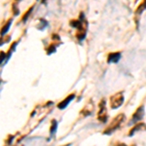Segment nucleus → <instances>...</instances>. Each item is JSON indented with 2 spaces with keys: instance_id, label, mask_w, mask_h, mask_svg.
Masks as SVG:
<instances>
[{
  "instance_id": "nucleus-11",
  "label": "nucleus",
  "mask_w": 146,
  "mask_h": 146,
  "mask_svg": "<svg viewBox=\"0 0 146 146\" xmlns=\"http://www.w3.org/2000/svg\"><path fill=\"white\" fill-rule=\"evenodd\" d=\"M145 9H146V1L142 2V3H141L139 6H138V8L136 9V12H135V13H136L137 15H139V14H141V13H142V12H143Z\"/></svg>"
},
{
  "instance_id": "nucleus-10",
  "label": "nucleus",
  "mask_w": 146,
  "mask_h": 146,
  "mask_svg": "<svg viewBox=\"0 0 146 146\" xmlns=\"http://www.w3.org/2000/svg\"><path fill=\"white\" fill-rule=\"evenodd\" d=\"M12 21H13V20H12V19H10V20L7 21V23L5 24V27L2 28V32H1V34H2V35H4V34H6V33H7V31H8V30H9V28H10V26H11Z\"/></svg>"
},
{
  "instance_id": "nucleus-14",
  "label": "nucleus",
  "mask_w": 146,
  "mask_h": 146,
  "mask_svg": "<svg viewBox=\"0 0 146 146\" xmlns=\"http://www.w3.org/2000/svg\"><path fill=\"white\" fill-rule=\"evenodd\" d=\"M1 55H2V57H1V63H3V60L6 58V56H7V54H5V53H1Z\"/></svg>"
},
{
  "instance_id": "nucleus-16",
  "label": "nucleus",
  "mask_w": 146,
  "mask_h": 146,
  "mask_svg": "<svg viewBox=\"0 0 146 146\" xmlns=\"http://www.w3.org/2000/svg\"><path fill=\"white\" fill-rule=\"evenodd\" d=\"M133 146H135V145H133Z\"/></svg>"
},
{
  "instance_id": "nucleus-15",
  "label": "nucleus",
  "mask_w": 146,
  "mask_h": 146,
  "mask_svg": "<svg viewBox=\"0 0 146 146\" xmlns=\"http://www.w3.org/2000/svg\"><path fill=\"white\" fill-rule=\"evenodd\" d=\"M114 146H127V145L124 144V143H117V144H115Z\"/></svg>"
},
{
  "instance_id": "nucleus-3",
  "label": "nucleus",
  "mask_w": 146,
  "mask_h": 146,
  "mask_svg": "<svg viewBox=\"0 0 146 146\" xmlns=\"http://www.w3.org/2000/svg\"><path fill=\"white\" fill-rule=\"evenodd\" d=\"M106 102L104 100H101V102L100 103V111H99V114H97V119H99L100 122L104 123L107 120V113H106Z\"/></svg>"
},
{
  "instance_id": "nucleus-13",
  "label": "nucleus",
  "mask_w": 146,
  "mask_h": 146,
  "mask_svg": "<svg viewBox=\"0 0 146 146\" xmlns=\"http://www.w3.org/2000/svg\"><path fill=\"white\" fill-rule=\"evenodd\" d=\"M31 11H32V8H30V9H29V11H28V13H27L26 15H24V17L22 18V21H26V20H27V19L28 18V16H29V14L31 13Z\"/></svg>"
},
{
  "instance_id": "nucleus-9",
  "label": "nucleus",
  "mask_w": 146,
  "mask_h": 146,
  "mask_svg": "<svg viewBox=\"0 0 146 146\" xmlns=\"http://www.w3.org/2000/svg\"><path fill=\"white\" fill-rule=\"evenodd\" d=\"M89 106H88V104L86 105V107L82 110V112H81V114L84 116V117H87V116H89V115H91L92 114V112H93V105H92L90 108H88Z\"/></svg>"
},
{
  "instance_id": "nucleus-5",
  "label": "nucleus",
  "mask_w": 146,
  "mask_h": 146,
  "mask_svg": "<svg viewBox=\"0 0 146 146\" xmlns=\"http://www.w3.org/2000/svg\"><path fill=\"white\" fill-rule=\"evenodd\" d=\"M74 97H75V94H74V93H71L69 96H67V97H66L65 100H63L61 102H60V103H59L58 108H59V109H60V110L64 109V108L69 104V102H70L72 100H74Z\"/></svg>"
},
{
  "instance_id": "nucleus-2",
  "label": "nucleus",
  "mask_w": 146,
  "mask_h": 146,
  "mask_svg": "<svg viewBox=\"0 0 146 146\" xmlns=\"http://www.w3.org/2000/svg\"><path fill=\"white\" fill-rule=\"evenodd\" d=\"M110 102H111V108L112 109H116L118 107H120L124 102V96L122 93H116L113 96L110 97Z\"/></svg>"
},
{
  "instance_id": "nucleus-8",
  "label": "nucleus",
  "mask_w": 146,
  "mask_h": 146,
  "mask_svg": "<svg viewBox=\"0 0 146 146\" xmlns=\"http://www.w3.org/2000/svg\"><path fill=\"white\" fill-rule=\"evenodd\" d=\"M57 129H58V123L56 120H52V126H51V129H50V135L51 137L55 135L56 132H57Z\"/></svg>"
},
{
  "instance_id": "nucleus-1",
  "label": "nucleus",
  "mask_w": 146,
  "mask_h": 146,
  "mask_svg": "<svg viewBox=\"0 0 146 146\" xmlns=\"http://www.w3.org/2000/svg\"><path fill=\"white\" fill-rule=\"evenodd\" d=\"M125 119H126V117H125V115L124 114H119L117 117H115V119L111 122V124L108 126V128L104 131V134H111L114 131H116L120 126H121V124L123 123V122L125 121Z\"/></svg>"
},
{
  "instance_id": "nucleus-6",
  "label": "nucleus",
  "mask_w": 146,
  "mask_h": 146,
  "mask_svg": "<svg viewBox=\"0 0 146 146\" xmlns=\"http://www.w3.org/2000/svg\"><path fill=\"white\" fill-rule=\"evenodd\" d=\"M121 59V53H113V54H109L108 56V60L107 62L108 63H117Z\"/></svg>"
},
{
  "instance_id": "nucleus-12",
  "label": "nucleus",
  "mask_w": 146,
  "mask_h": 146,
  "mask_svg": "<svg viewBox=\"0 0 146 146\" xmlns=\"http://www.w3.org/2000/svg\"><path fill=\"white\" fill-rule=\"evenodd\" d=\"M56 52V45H51L50 47H49V49L47 50V54L48 55H51L53 53Z\"/></svg>"
},
{
  "instance_id": "nucleus-4",
  "label": "nucleus",
  "mask_w": 146,
  "mask_h": 146,
  "mask_svg": "<svg viewBox=\"0 0 146 146\" xmlns=\"http://www.w3.org/2000/svg\"><path fill=\"white\" fill-rule=\"evenodd\" d=\"M144 113H145V111H144V105H141V106H139V107L137 108V110L135 111V113L133 114L132 122H133V123H136V122L140 121V120L143 118V116H144Z\"/></svg>"
},
{
  "instance_id": "nucleus-7",
  "label": "nucleus",
  "mask_w": 146,
  "mask_h": 146,
  "mask_svg": "<svg viewBox=\"0 0 146 146\" xmlns=\"http://www.w3.org/2000/svg\"><path fill=\"white\" fill-rule=\"evenodd\" d=\"M141 130H146V125L145 124H143V123H141V124H137V125H135L132 130H131V132H130V136H133V134H134V133L135 132H138V131H141Z\"/></svg>"
}]
</instances>
